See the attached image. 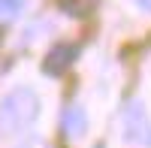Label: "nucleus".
Instances as JSON below:
<instances>
[{
  "label": "nucleus",
  "mask_w": 151,
  "mask_h": 148,
  "mask_svg": "<svg viewBox=\"0 0 151 148\" xmlns=\"http://www.w3.org/2000/svg\"><path fill=\"white\" fill-rule=\"evenodd\" d=\"M24 9V0H0V24L15 21Z\"/></svg>",
  "instance_id": "nucleus-5"
},
{
  "label": "nucleus",
  "mask_w": 151,
  "mask_h": 148,
  "mask_svg": "<svg viewBox=\"0 0 151 148\" xmlns=\"http://www.w3.org/2000/svg\"><path fill=\"white\" fill-rule=\"evenodd\" d=\"M130 3L139 9V12H151V0H130Z\"/></svg>",
  "instance_id": "nucleus-6"
},
{
  "label": "nucleus",
  "mask_w": 151,
  "mask_h": 148,
  "mask_svg": "<svg viewBox=\"0 0 151 148\" xmlns=\"http://www.w3.org/2000/svg\"><path fill=\"white\" fill-rule=\"evenodd\" d=\"M76 55H79V45H73V42H58L52 52L42 57V70L48 73V76H64V73L73 67Z\"/></svg>",
  "instance_id": "nucleus-2"
},
{
  "label": "nucleus",
  "mask_w": 151,
  "mask_h": 148,
  "mask_svg": "<svg viewBox=\"0 0 151 148\" xmlns=\"http://www.w3.org/2000/svg\"><path fill=\"white\" fill-rule=\"evenodd\" d=\"M36 115H40V97L30 88H12L0 100V133L3 136L24 133L36 121Z\"/></svg>",
  "instance_id": "nucleus-1"
},
{
  "label": "nucleus",
  "mask_w": 151,
  "mask_h": 148,
  "mask_svg": "<svg viewBox=\"0 0 151 148\" xmlns=\"http://www.w3.org/2000/svg\"><path fill=\"white\" fill-rule=\"evenodd\" d=\"M60 124H64V136H67V139H79L82 133H85V127H88L85 109H82V106H67Z\"/></svg>",
  "instance_id": "nucleus-3"
},
{
  "label": "nucleus",
  "mask_w": 151,
  "mask_h": 148,
  "mask_svg": "<svg viewBox=\"0 0 151 148\" xmlns=\"http://www.w3.org/2000/svg\"><path fill=\"white\" fill-rule=\"evenodd\" d=\"M97 3H100V0H58V6L64 9L67 15H73V18H85V15H91Z\"/></svg>",
  "instance_id": "nucleus-4"
}]
</instances>
